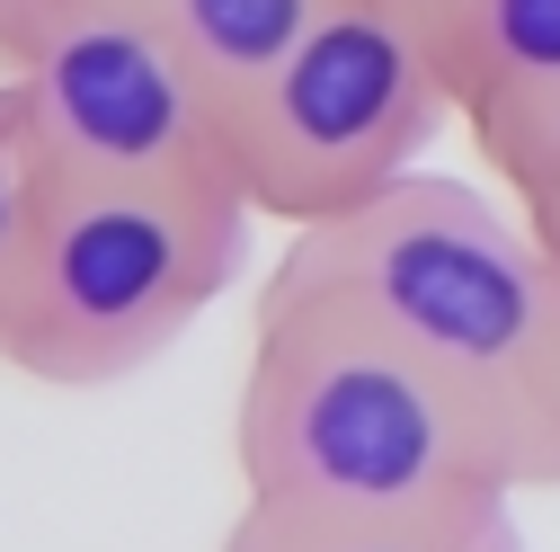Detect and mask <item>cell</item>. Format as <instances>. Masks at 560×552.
I'll return each mask as SVG.
<instances>
[{"label":"cell","mask_w":560,"mask_h":552,"mask_svg":"<svg viewBox=\"0 0 560 552\" xmlns=\"http://www.w3.org/2000/svg\"><path fill=\"white\" fill-rule=\"evenodd\" d=\"M214 552H525V526H516V499L409 508V517H312V508L241 499Z\"/></svg>","instance_id":"cell-7"},{"label":"cell","mask_w":560,"mask_h":552,"mask_svg":"<svg viewBox=\"0 0 560 552\" xmlns=\"http://www.w3.org/2000/svg\"><path fill=\"white\" fill-rule=\"evenodd\" d=\"M232 472L241 499L312 508V517L525 499L516 455L400 330H383L365 303L276 258L241 357Z\"/></svg>","instance_id":"cell-1"},{"label":"cell","mask_w":560,"mask_h":552,"mask_svg":"<svg viewBox=\"0 0 560 552\" xmlns=\"http://www.w3.org/2000/svg\"><path fill=\"white\" fill-rule=\"evenodd\" d=\"M428 45L445 62L463 125L560 90V0H454L428 27Z\"/></svg>","instance_id":"cell-6"},{"label":"cell","mask_w":560,"mask_h":552,"mask_svg":"<svg viewBox=\"0 0 560 552\" xmlns=\"http://www.w3.org/2000/svg\"><path fill=\"white\" fill-rule=\"evenodd\" d=\"M276 267L320 276L400 330L516 455L525 491H560V295L508 187L409 170L347 215L294 223Z\"/></svg>","instance_id":"cell-2"},{"label":"cell","mask_w":560,"mask_h":552,"mask_svg":"<svg viewBox=\"0 0 560 552\" xmlns=\"http://www.w3.org/2000/svg\"><path fill=\"white\" fill-rule=\"evenodd\" d=\"M0 81L27 107L36 161L232 179L223 107L143 0H0Z\"/></svg>","instance_id":"cell-5"},{"label":"cell","mask_w":560,"mask_h":552,"mask_svg":"<svg viewBox=\"0 0 560 552\" xmlns=\"http://www.w3.org/2000/svg\"><path fill=\"white\" fill-rule=\"evenodd\" d=\"M258 223L232 179L36 161V205L0 276V366L45 392H107L161 366L232 295Z\"/></svg>","instance_id":"cell-3"},{"label":"cell","mask_w":560,"mask_h":552,"mask_svg":"<svg viewBox=\"0 0 560 552\" xmlns=\"http://www.w3.org/2000/svg\"><path fill=\"white\" fill-rule=\"evenodd\" d=\"M445 116L463 107L428 27L383 0H338L258 90L223 107V170L258 215L320 223L409 179Z\"/></svg>","instance_id":"cell-4"},{"label":"cell","mask_w":560,"mask_h":552,"mask_svg":"<svg viewBox=\"0 0 560 552\" xmlns=\"http://www.w3.org/2000/svg\"><path fill=\"white\" fill-rule=\"evenodd\" d=\"M383 10H400V19H409V27H436V19H445V10H454V0H383Z\"/></svg>","instance_id":"cell-11"},{"label":"cell","mask_w":560,"mask_h":552,"mask_svg":"<svg viewBox=\"0 0 560 552\" xmlns=\"http://www.w3.org/2000/svg\"><path fill=\"white\" fill-rule=\"evenodd\" d=\"M27 205H36V134H27V107H19V90L0 81V276H10V258H19Z\"/></svg>","instance_id":"cell-10"},{"label":"cell","mask_w":560,"mask_h":552,"mask_svg":"<svg viewBox=\"0 0 560 552\" xmlns=\"http://www.w3.org/2000/svg\"><path fill=\"white\" fill-rule=\"evenodd\" d=\"M542 250H551V295H560V232H542Z\"/></svg>","instance_id":"cell-12"},{"label":"cell","mask_w":560,"mask_h":552,"mask_svg":"<svg viewBox=\"0 0 560 552\" xmlns=\"http://www.w3.org/2000/svg\"><path fill=\"white\" fill-rule=\"evenodd\" d=\"M471 152H480V179L508 187L534 232H560V90L471 116Z\"/></svg>","instance_id":"cell-9"},{"label":"cell","mask_w":560,"mask_h":552,"mask_svg":"<svg viewBox=\"0 0 560 552\" xmlns=\"http://www.w3.org/2000/svg\"><path fill=\"white\" fill-rule=\"evenodd\" d=\"M161 19V36L178 45V62L205 81V99L232 107L241 90H258L338 0H143Z\"/></svg>","instance_id":"cell-8"}]
</instances>
